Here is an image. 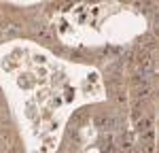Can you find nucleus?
Here are the masks:
<instances>
[{"label":"nucleus","instance_id":"obj_1","mask_svg":"<svg viewBox=\"0 0 159 153\" xmlns=\"http://www.w3.org/2000/svg\"><path fill=\"white\" fill-rule=\"evenodd\" d=\"M138 70H140L142 75H153V72H155V60H153L151 53H147V55L140 58V62H138Z\"/></svg>","mask_w":159,"mask_h":153},{"label":"nucleus","instance_id":"obj_2","mask_svg":"<svg viewBox=\"0 0 159 153\" xmlns=\"http://www.w3.org/2000/svg\"><path fill=\"white\" fill-rule=\"evenodd\" d=\"M34 30H36V34H38V36H40V38H45V40H49V38H51V32H49V30H47V26L38 24L36 28H34Z\"/></svg>","mask_w":159,"mask_h":153},{"label":"nucleus","instance_id":"obj_3","mask_svg":"<svg viewBox=\"0 0 159 153\" xmlns=\"http://www.w3.org/2000/svg\"><path fill=\"white\" fill-rule=\"evenodd\" d=\"M4 34H9V36H15V34H21V28L19 26H15V24H9V26H4V30H2Z\"/></svg>","mask_w":159,"mask_h":153}]
</instances>
